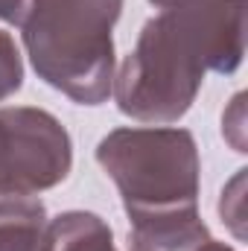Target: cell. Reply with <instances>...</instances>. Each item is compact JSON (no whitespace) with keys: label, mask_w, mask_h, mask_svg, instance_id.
<instances>
[{"label":"cell","mask_w":248,"mask_h":251,"mask_svg":"<svg viewBox=\"0 0 248 251\" xmlns=\"http://www.w3.org/2000/svg\"><path fill=\"white\" fill-rule=\"evenodd\" d=\"M120 12L123 0H32L21 29L38 79L79 105L105 102Z\"/></svg>","instance_id":"obj_1"},{"label":"cell","mask_w":248,"mask_h":251,"mask_svg":"<svg viewBox=\"0 0 248 251\" xmlns=\"http://www.w3.org/2000/svg\"><path fill=\"white\" fill-rule=\"evenodd\" d=\"M210 56L201 35L170 9H158L120 64L111 94L117 108L137 123H178L193 108Z\"/></svg>","instance_id":"obj_2"},{"label":"cell","mask_w":248,"mask_h":251,"mask_svg":"<svg viewBox=\"0 0 248 251\" xmlns=\"http://www.w3.org/2000/svg\"><path fill=\"white\" fill-rule=\"evenodd\" d=\"M97 164L117 184L131 216L198 204V146L187 128H114L97 143Z\"/></svg>","instance_id":"obj_3"},{"label":"cell","mask_w":248,"mask_h":251,"mask_svg":"<svg viewBox=\"0 0 248 251\" xmlns=\"http://www.w3.org/2000/svg\"><path fill=\"white\" fill-rule=\"evenodd\" d=\"M3 111L12 128V158L0 187L35 196L62 184L73 167V143L67 128L41 108L18 105Z\"/></svg>","instance_id":"obj_4"},{"label":"cell","mask_w":248,"mask_h":251,"mask_svg":"<svg viewBox=\"0 0 248 251\" xmlns=\"http://www.w3.org/2000/svg\"><path fill=\"white\" fill-rule=\"evenodd\" d=\"M155 9L181 15L201 35L210 70L234 73L246 56V0H149Z\"/></svg>","instance_id":"obj_5"},{"label":"cell","mask_w":248,"mask_h":251,"mask_svg":"<svg viewBox=\"0 0 248 251\" xmlns=\"http://www.w3.org/2000/svg\"><path fill=\"white\" fill-rule=\"evenodd\" d=\"M128 222V251H196L210 240L198 207L143 213Z\"/></svg>","instance_id":"obj_6"},{"label":"cell","mask_w":248,"mask_h":251,"mask_svg":"<svg viewBox=\"0 0 248 251\" xmlns=\"http://www.w3.org/2000/svg\"><path fill=\"white\" fill-rule=\"evenodd\" d=\"M47 207L32 193L0 187V251H41Z\"/></svg>","instance_id":"obj_7"},{"label":"cell","mask_w":248,"mask_h":251,"mask_svg":"<svg viewBox=\"0 0 248 251\" xmlns=\"http://www.w3.org/2000/svg\"><path fill=\"white\" fill-rule=\"evenodd\" d=\"M41 251H117L108 222L91 210H64L47 222Z\"/></svg>","instance_id":"obj_8"},{"label":"cell","mask_w":248,"mask_h":251,"mask_svg":"<svg viewBox=\"0 0 248 251\" xmlns=\"http://www.w3.org/2000/svg\"><path fill=\"white\" fill-rule=\"evenodd\" d=\"M24 85V62L15 38L0 29V102L9 100Z\"/></svg>","instance_id":"obj_9"},{"label":"cell","mask_w":248,"mask_h":251,"mask_svg":"<svg viewBox=\"0 0 248 251\" xmlns=\"http://www.w3.org/2000/svg\"><path fill=\"white\" fill-rule=\"evenodd\" d=\"M29 3L32 0H0V21L21 26L24 18H26V12H29Z\"/></svg>","instance_id":"obj_10"},{"label":"cell","mask_w":248,"mask_h":251,"mask_svg":"<svg viewBox=\"0 0 248 251\" xmlns=\"http://www.w3.org/2000/svg\"><path fill=\"white\" fill-rule=\"evenodd\" d=\"M9 158H12V128L6 120V111L0 108V178L9 167Z\"/></svg>","instance_id":"obj_11"},{"label":"cell","mask_w":248,"mask_h":251,"mask_svg":"<svg viewBox=\"0 0 248 251\" xmlns=\"http://www.w3.org/2000/svg\"><path fill=\"white\" fill-rule=\"evenodd\" d=\"M196 251H234L231 246H225V243H216V240H207L201 249H196Z\"/></svg>","instance_id":"obj_12"}]
</instances>
